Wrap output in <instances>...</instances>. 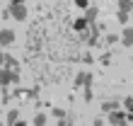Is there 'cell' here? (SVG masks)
<instances>
[{
    "label": "cell",
    "mask_w": 133,
    "mask_h": 126,
    "mask_svg": "<svg viewBox=\"0 0 133 126\" xmlns=\"http://www.w3.org/2000/svg\"><path fill=\"white\" fill-rule=\"evenodd\" d=\"M7 12H10L15 20H19V22H24V20H27V7H24V3H12Z\"/></svg>",
    "instance_id": "1"
},
{
    "label": "cell",
    "mask_w": 133,
    "mask_h": 126,
    "mask_svg": "<svg viewBox=\"0 0 133 126\" xmlns=\"http://www.w3.org/2000/svg\"><path fill=\"white\" fill-rule=\"evenodd\" d=\"M19 75L17 70H7V68H0V85H10V83H17Z\"/></svg>",
    "instance_id": "2"
},
{
    "label": "cell",
    "mask_w": 133,
    "mask_h": 126,
    "mask_svg": "<svg viewBox=\"0 0 133 126\" xmlns=\"http://www.w3.org/2000/svg\"><path fill=\"white\" fill-rule=\"evenodd\" d=\"M15 41V32L12 29H0V44L7 46V44H12Z\"/></svg>",
    "instance_id": "3"
},
{
    "label": "cell",
    "mask_w": 133,
    "mask_h": 126,
    "mask_svg": "<svg viewBox=\"0 0 133 126\" xmlns=\"http://www.w3.org/2000/svg\"><path fill=\"white\" fill-rule=\"evenodd\" d=\"M19 121V112L17 109H10V112H7V126H15Z\"/></svg>",
    "instance_id": "4"
},
{
    "label": "cell",
    "mask_w": 133,
    "mask_h": 126,
    "mask_svg": "<svg viewBox=\"0 0 133 126\" xmlns=\"http://www.w3.org/2000/svg\"><path fill=\"white\" fill-rule=\"evenodd\" d=\"M95 20H97V7H87V12H85V22L92 24Z\"/></svg>",
    "instance_id": "5"
},
{
    "label": "cell",
    "mask_w": 133,
    "mask_h": 126,
    "mask_svg": "<svg viewBox=\"0 0 133 126\" xmlns=\"http://www.w3.org/2000/svg\"><path fill=\"white\" fill-rule=\"evenodd\" d=\"M3 66H7V70H17V66H19V63H17V58H15V56H5V63H3Z\"/></svg>",
    "instance_id": "6"
},
{
    "label": "cell",
    "mask_w": 133,
    "mask_h": 126,
    "mask_svg": "<svg viewBox=\"0 0 133 126\" xmlns=\"http://www.w3.org/2000/svg\"><path fill=\"white\" fill-rule=\"evenodd\" d=\"M109 121H111V126H114V124H123V114H121V112H114L111 116H109Z\"/></svg>",
    "instance_id": "7"
},
{
    "label": "cell",
    "mask_w": 133,
    "mask_h": 126,
    "mask_svg": "<svg viewBox=\"0 0 133 126\" xmlns=\"http://www.w3.org/2000/svg\"><path fill=\"white\" fill-rule=\"evenodd\" d=\"M119 7L123 12H128V10H133V0H119Z\"/></svg>",
    "instance_id": "8"
},
{
    "label": "cell",
    "mask_w": 133,
    "mask_h": 126,
    "mask_svg": "<svg viewBox=\"0 0 133 126\" xmlns=\"http://www.w3.org/2000/svg\"><path fill=\"white\" fill-rule=\"evenodd\" d=\"M123 44H126V46L133 44V29H126V32H123Z\"/></svg>",
    "instance_id": "9"
},
{
    "label": "cell",
    "mask_w": 133,
    "mask_h": 126,
    "mask_svg": "<svg viewBox=\"0 0 133 126\" xmlns=\"http://www.w3.org/2000/svg\"><path fill=\"white\" fill-rule=\"evenodd\" d=\"M34 124H36V126H44V124H46V116H44V114H36V116H34Z\"/></svg>",
    "instance_id": "10"
},
{
    "label": "cell",
    "mask_w": 133,
    "mask_h": 126,
    "mask_svg": "<svg viewBox=\"0 0 133 126\" xmlns=\"http://www.w3.org/2000/svg\"><path fill=\"white\" fill-rule=\"evenodd\" d=\"M128 20V12H123V10H119V22H126Z\"/></svg>",
    "instance_id": "11"
},
{
    "label": "cell",
    "mask_w": 133,
    "mask_h": 126,
    "mask_svg": "<svg viewBox=\"0 0 133 126\" xmlns=\"http://www.w3.org/2000/svg\"><path fill=\"white\" fill-rule=\"evenodd\" d=\"M53 116H58V119H63V116H65V112H63V109H53Z\"/></svg>",
    "instance_id": "12"
},
{
    "label": "cell",
    "mask_w": 133,
    "mask_h": 126,
    "mask_svg": "<svg viewBox=\"0 0 133 126\" xmlns=\"http://www.w3.org/2000/svg\"><path fill=\"white\" fill-rule=\"evenodd\" d=\"M114 107H116V102H104V109H107V112H111Z\"/></svg>",
    "instance_id": "13"
},
{
    "label": "cell",
    "mask_w": 133,
    "mask_h": 126,
    "mask_svg": "<svg viewBox=\"0 0 133 126\" xmlns=\"http://www.w3.org/2000/svg\"><path fill=\"white\" fill-rule=\"evenodd\" d=\"M85 99H87V102L92 99V90H90V87H85Z\"/></svg>",
    "instance_id": "14"
},
{
    "label": "cell",
    "mask_w": 133,
    "mask_h": 126,
    "mask_svg": "<svg viewBox=\"0 0 133 126\" xmlns=\"http://www.w3.org/2000/svg\"><path fill=\"white\" fill-rule=\"evenodd\" d=\"M126 109H133V99H131V97L126 99Z\"/></svg>",
    "instance_id": "15"
},
{
    "label": "cell",
    "mask_w": 133,
    "mask_h": 126,
    "mask_svg": "<svg viewBox=\"0 0 133 126\" xmlns=\"http://www.w3.org/2000/svg\"><path fill=\"white\" fill-rule=\"evenodd\" d=\"M3 63H5V56H3V51H0V66H3Z\"/></svg>",
    "instance_id": "16"
},
{
    "label": "cell",
    "mask_w": 133,
    "mask_h": 126,
    "mask_svg": "<svg viewBox=\"0 0 133 126\" xmlns=\"http://www.w3.org/2000/svg\"><path fill=\"white\" fill-rule=\"evenodd\" d=\"M12 3H24V0H12Z\"/></svg>",
    "instance_id": "17"
},
{
    "label": "cell",
    "mask_w": 133,
    "mask_h": 126,
    "mask_svg": "<svg viewBox=\"0 0 133 126\" xmlns=\"http://www.w3.org/2000/svg\"><path fill=\"white\" fill-rule=\"evenodd\" d=\"M0 126H3V124H0Z\"/></svg>",
    "instance_id": "18"
}]
</instances>
